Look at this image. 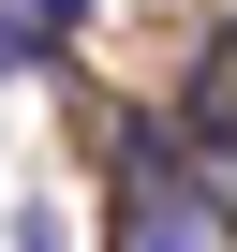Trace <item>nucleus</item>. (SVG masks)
<instances>
[{"instance_id": "nucleus-4", "label": "nucleus", "mask_w": 237, "mask_h": 252, "mask_svg": "<svg viewBox=\"0 0 237 252\" xmlns=\"http://www.w3.org/2000/svg\"><path fill=\"white\" fill-rule=\"evenodd\" d=\"M15 252H59V222H45V208H15Z\"/></svg>"}, {"instance_id": "nucleus-2", "label": "nucleus", "mask_w": 237, "mask_h": 252, "mask_svg": "<svg viewBox=\"0 0 237 252\" xmlns=\"http://www.w3.org/2000/svg\"><path fill=\"white\" fill-rule=\"evenodd\" d=\"M89 15H104V0H30V30H45V45H74Z\"/></svg>"}, {"instance_id": "nucleus-3", "label": "nucleus", "mask_w": 237, "mask_h": 252, "mask_svg": "<svg viewBox=\"0 0 237 252\" xmlns=\"http://www.w3.org/2000/svg\"><path fill=\"white\" fill-rule=\"evenodd\" d=\"M30 60H59V45H45L30 15H0V74H30Z\"/></svg>"}, {"instance_id": "nucleus-1", "label": "nucleus", "mask_w": 237, "mask_h": 252, "mask_svg": "<svg viewBox=\"0 0 237 252\" xmlns=\"http://www.w3.org/2000/svg\"><path fill=\"white\" fill-rule=\"evenodd\" d=\"M104 252H237V222H222V193H207V163L193 149H118V237Z\"/></svg>"}]
</instances>
